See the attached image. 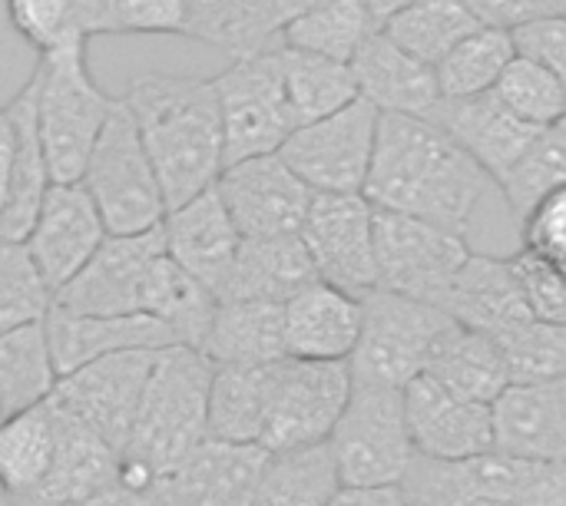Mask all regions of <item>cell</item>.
<instances>
[{"label": "cell", "instance_id": "cell-26", "mask_svg": "<svg viewBox=\"0 0 566 506\" xmlns=\"http://www.w3.org/2000/svg\"><path fill=\"white\" fill-rule=\"evenodd\" d=\"M444 312L458 325L481 331L488 338H497L507 328L534 318L527 308V298L521 292L514 262L497 259V255H478V252L461 268V275L444 302Z\"/></svg>", "mask_w": 566, "mask_h": 506}, {"label": "cell", "instance_id": "cell-22", "mask_svg": "<svg viewBox=\"0 0 566 506\" xmlns=\"http://www.w3.org/2000/svg\"><path fill=\"white\" fill-rule=\"evenodd\" d=\"M265 457L262 447L209 438L163 481L166 506H255Z\"/></svg>", "mask_w": 566, "mask_h": 506}, {"label": "cell", "instance_id": "cell-3", "mask_svg": "<svg viewBox=\"0 0 566 506\" xmlns=\"http://www.w3.org/2000/svg\"><path fill=\"white\" fill-rule=\"evenodd\" d=\"M216 365L186 345L156 355L136 424L119 454V481L129 487L163 484L209 441V394Z\"/></svg>", "mask_w": 566, "mask_h": 506}, {"label": "cell", "instance_id": "cell-10", "mask_svg": "<svg viewBox=\"0 0 566 506\" xmlns=\"http://www.w3.org/2000/svg\"><path fill=\"white\" fill-rule=\"evenodd\" d=\"M216 96L222 109V136H226V166L272 156L279 152L289 136L298 129L292 106L282 89V76L272 56V46L232 60L229 70H222L216 80Z\"/></svg>", "mask_w": 566, "mask_h": 506}, {"label": "cell", "instance_id": "cell-28", "mask_svg": "<svg viewBox=\"0 0 566 506\" xmlns=\"http://www.w3.org/2000/svg\"><path fill=\"white\" fill-rule=\"evenodd\" d=\"M318 282L302 235L242 239L235 265L219 292V302H272L285 305L292 295Z\"/></svg>", "mask_w": 566, "mask_h": 506}, {"label": "cell", "instance_id": "cell-58", "mask_svg": "<svg viewBox=\"0 0 566 506\" xmlns=\"http://www.w3.org/2000/svg\"><path fill=\"white\" fill-rule=\"evenodd\" d=\"M564 17H566V10H564Z\"/></svg>", "mask_w": 566, "mask_h": 506}, {"label": "cell", "instance_id": "cell-47", "mask_svg": "<svg viewBox=\"0 0 566 506\" xmlns=\"http://www.w3.org/2000/svg\"><path fill=\"white\" fill-rule=\"evenodd\" d=\"M524 252L566 275V186L547 196L524 222Z\"/></svg>", "mask_w": 566, "mask_h": 506}, {"label": "cell", "instance_id": "cell-27", "mask_svg": "<svg viewBox=\"0 0 566 506\" xmlns=\"http://www.w3.org/2000/svg\"><path fill=\"white\" fill-rule=\"evenodd\" d=\"M10 123H13V166H10V189H7V202L0 212V239L7 242H20L30 235L40 205L53 186L50 166H46V152L40 143V129H36V109H33V83L27 80L17 96L3 106Z\"/></svg>", "mask_w": 566, "mask_h": 506}, {"label": "cell", "instance_id": "cell-50", "mask_svg": "<svg viewBox=\"0 0 566 506\" xmlns=\"http://www.w3.org/2000/svg\"><path fill=\"white\" fill-rule=\"evenodd\" d=\"M73 506H166L163 497V484L156 487H129L123 481H116L109 491L96 494V497H86Z\"/></svg>", "mask_w": 566, "mask_h": 506}, {"label": "cell", "instance_id": "cell-33", "mask_svg": "<svg viewBox=\"0 0 566 506\" xmlns=\"http://www.w3.org/2000/svg\"><path fill=\"white\" fill-rule=\"evenodd\" d=\"M60 371L53 361L46 318L13 328L0 338V411L13 418L20 411L40 408L56 394Z\"/></svg>", "mask_w": 566, "mask_h": 506}, {"label": "cell", "instance_id": "cell-12", "mask_svg": "<svg viewBox=\"0 0 566 506\" xmlns=\"http://www.w3.org/2000/svg\"><path fill=\"white\" fill-rule=\"evenodd\" d=\"M305 252L318 282L365 298L378 288L375 259V205L365 192L355 196H315L302 225Z\"/></svg>", "mask_w": 566, "mask_h": 506}, {"label": "cell", "instance_id": "cell-8", "mask_svg": "<svg viewBox=\"0 0 566 506\" xmlns=\"http://www.w3.org/2000/svg\"><path fill=\"white\" fill-rule=\"evenodd\" d=\"M471 255L474 252L458 232L375 209V259L381 292L444 308Z\"/></svg>", "mask_w": 566, "mask_h": 506}, {"label": "cell", "instance_id": "cell-23", "mask_svg": "<svg viewBox=\"0 0 566 506\" xmlns=\"http://www.w3.org/2000/svg\"><path fill=\"white\" fill-rule=\"evenodd\" d=\"M50 404L56 418L53 461L46 481L23 506H73L109 491L119 481V451H113L93 428H86L53 398Z\"/></svg>", "mask_w": 566, "mask_h": 506}, {"label": "cell", "instance_id": "cell-16", "mask_svg": "<svg viewBox=\"0 0 566 506\" xmlns=\"http://www.w3.org/2000/svg\"><path fill=\"white\" fill-rule=\"evenodd\" d=\"M106 235V222L86 186L53 182L30 235L23 239V249L50 295H56L90 265Z\"/></svg>", "mask_w": 566, "mask_h": 506}, {"label": "cell", "instance_id": "cell-35", "mask_svg": "<svg viewBox=\"0 0 566 506\" xmlns=\"http://www.w3.org/2000/svg\"><path fill=\"white\" fill-rule=\"evenodd\" d=\"M428 375L441 381L448 391L478 404H494L511 388V371L497 341L464 325H458L444 338Z\"/></svg>", "mask_w": 566, "mask_h": 506}, {"label": "cell", "instance_id": "cell-39", "mask_svg": "<svg viewBox=\"0 0 566 506\" xmlns=\"http://www.w3.org/2000/svg\"><path fill=\"white\" fill-rule=\"evenodd\" d=\"M514 56H517V46H514L511 30L478 27L434 66L441 99L494 93V86L501 83L504 70L514 63Z\"/></svg>", "mask_w": 566, "mask_h": 506}, {"label": "cell", "instance_id": "cell-1", "mask_svg": "<svg viewBox=\"0 0 566 506\" xmlns=\"http://www.w3.org/2000/svg\"><path fill=\"white\" fill-rule=\"evenodd\" d=\"M494 179L428 116H381L365 199L381 212L468 232Z\"/></svg>", "mask_w": 566, "mask_h": 506}, {"label": "cell", "instance_id": "cell-24", "mask_svg": "<svg viewBox=\"0 0 566 506\" xmlns=\"http://www.w3.org/2000/svg\"><path fill=\"white\" fill-rule=\"evenodd\" d=\"M358 96L381 116H428L441 103L438 73L378 30L352 63Z\"/></svg>", "mask_w": 566, "mask_h": 506}, {"label": "cell", "instance_id": "cell-51", "mask_svg": "<svg viewBox=\"0 0 566 506\" xmlns=\"http://www.w3.org/2000/svg\"><path fill=\"white\" fill-rule=\"evenodd\" d=\"M328 506H408L401 487H342Z\"/></svg>", "mask_w": 566, "mask_h": 506}, {"label": "cell", "instance_id": "cell-15", "mask_svg": "<svg viewBox=\"0 0 566 506\" xmlns=\"http://www.w3.org/2000/svg\"><path fill=\"white\" fill-rule=\"evenodd\" d=\"M216 189L242 239L298 235L315 199L279 152L226 166Z\"/></svg>", "mask_w": 566, "mask_h": 506}, {"label": "cell", "instance_id": "cell-29", "mask_svg": "<svg viewBox=\"0 0 566 506\" xmlns=\"http://www.w3.org/2000/svg\"><path fill=\"white\" fill-rule=\"evenodd\" d=\"M199 351L216 368H252L285 355V305L219 302Z\"/></svg>", "mask_w": 566, "mask_h": 506}, {"label": "cell", "instance_id": "cell-4", "mask_svg": "<svg viewBox=\"0 0 566 506\" xmlns=\"http://www.w3.org/2000/svg\"><path fill=\"white\" fill-rule=\"evenodd\" d=\"M30 83L50 176L53 182H80L90 152L116 109V99L86 66V40L43 53L30 73Z\"/></svg>", "mask_w": 566, "mask_h": 506}, {"label": "cell", "instance_id": "cell-21", "mask_svg": "<svg viewBox=\"0 0 566 506\" xmlns=\"http://www.w3.org/2000/svg\"><path fill=\"white\" fill-rule=\"evenodd\" d=\"M46 335L60 378L96 358L123 351H166L179 345V338L153 315H70L63 308H50Z\"/></svg>", "mask_w": 566, "mask_h": 506}, {"label": "cell", "instance_id": "cell-54", "mask_svg": "<svg viewBox=\"0 0 566 506\" xmlns=\"http://www.w3.org/2000/svg\"><path fill=\"white\" fill-rule=\"evenodd\" d=\"M368 7H371V13L381 20V27L395 17V13H401L405 7H411V3H418V0H365Z\"/></svg>", "mask_w": 566, "mask_h": 506}, {"label": "cell", "instance_id": "cell-25", "mask_svg": "<svg viewBox=\"0 0 566 506\" xmlns=\"http://www.w3.org/2000/svg\"><path fill=\"white\" fill-rule=\"evenodd\" d=\"M361 338V298L312 282L285 302V355L302 361H352Z\"/></svg>", "mask_w": 566, "mask_h": 506}, {"label": "cell", "instance_id": "cell-38", "mask_svg": "<svg viewBox=\"0 0 566 506\" xmlns=\"http://www.w3.org/2000/svg\"><path fill=\"white\" fill-rule=\"evenodd\" d=\"M478 27L484 23L468 7V0H418L395 13L385 23V33L418 60L438 66Z\"/></svg>", "mask_w": 566, "mask_h": 506}, {"label": "cell", "instance_id": "cell-55", "mask_svg": "<svg viewBox=\"0 0 566 506\" xmlns=\"http://www.w3.org/2000/svg\"><path fill=\"white\" fill-rule=\"evenodd\" d=\"M468 506H511V504H501V500H474V504Z\"/></svg>", "mask_w": 566, "mask_h": 506}, {"label": "cell", "instance_id": "cell-49", "mask_svg": "<svg viewBox=\"0 0 566 506\" xmlns=\"http://www.w3.org/2000/svg\"><path fill=\"white\" fill-rule=\"evenodd\" d=\"M468 7L478 13L484 27H501L514 33L527 23L560 17L566 10V0H468Z\"/></svg>", "mask_w": 566, "mask_h": 506}, {"label": "cell", "instance_id": "cell-40", "mask_svg": "<svg viewBox=\"0 0 566 506\" xmlns=\"http://www.w3.org/2000/svg\"><path fill=\"white\" fill-rule=\"evenodd\" d=\"M566 186V126L544 129L534 146L517 159V166L497 182L507 209L524 222L547 196Z\"/></svg>", "mask_w": 566, "mask_h": 506}, {"label": "cell", "instance_id": "cell-5", "mask_svg": "<svg viewBox=\"0 0 566 506\" xmlns=\"http://www.w3.org/2000/svg\"><path fill=\"white\" fill-rule=\"evenodd\" d=\"M458 321L438 308L395 292H368L361 298V338L352 355V378L358 384H381L405 391L428 375L438 348Z\"/></svg>", "mask_w": 566, "mask_h": 506}, {"label": "cell", "instance_id": "cell-52", "mask_svg": "<svg viewBox=\"0 0 566 506\" xmlns=\"http://www.w3.org/2000/svg\"><path fill=\"white\" fill-rule=\"evenodd\" d=\"M10 166H13V123L7 109H0V212L7 202V189H10Z\"/></svg>", "mask_w": 566, "mask_h": 506}, {"label": "cell", "instance_id": "cell-45", "mask_svg": "<svg viewBox=\"0 0 566 506\" xmlns=\"http://www.w3.org/2000/svg\"><path fill=\"white\" fill-rule=\"evenodd\" d=\"M10 27L43 53H53L73 40H86L76 27L80 0H3Z\"/></svg>", "mask_w": 566, "mask_h": 506}, {"label": "cell", "instance_id": "cell-46", "mask_svg": "<svg viewBox=\"0 0 566 506\" xmlns=\"http://www.w3.org/2000/svg\"><path fill=\"white\" fill-rule=\"evenodd\" d=\"M521 292L527 298V308L537 321L547 325H564L566 328V275H560L557 268H551L547 262H541L531 252H517L511 255Z\"/></svg>", "mask_w": 566, "mask_h": 506}, {"label": "cell", "instance_id": "cell-7", "mask_svg": "<svg viewBox=\"0 0 566 506\" xmlns=\"http://www.w3.org/2000/svg\"><path fill=\"white\" fill-rule=\"evenodd\" d=\"M328 447L342 487H401L418 457L408 431L405 391L355 381Z\"/></svg>", "mask_w": 566, "mask_h": 506}, {"label": "cell", "instance_id": "cell-53", "mask_svg": "<svg viewBox=\"0 0 566 506\" xmlns=\"http://www.w3.org/2000/svg\"><path fill=\"white\" fill-rule=\"evenodd\" d=\"M322 3H328V0H275V7H279V23L285 27V23H292L295 17H302V13H308V10H315V7H322Z\"/></svg>", "mask_w": 566, "mask_h": 506}, {"label": "cell", "instance_id": "cell-13", "mask_svg": "<svg viewBox=\"0 0 566 506\" xmlns=\"http://www.w3.org/2000/svg\"><path fill=\"white\" fill-rule=\"evenodd\" d=\"M163 259V225L139 235H106L90 265L53 295V308L70 315H146L149 285Z\"/></svg>", "mask_w": 566, "mask_h": 506}, {"label": "cell", "instance_id": "cell-30", "mask_svg": "<svg viewBox=\"0 0 566 506\" xmlns=\"http://www.w3.org/2000/svg\"><path fill=\"white\" fill-rule=\"evenodd\" d=\"M275 365H252V368H216L212 394H209V438L226 444L262 447L269 408H272V384Z\"/></svg>", "mask_w": 566, "mask_h": 506}, {"label": "cell", "instance_id": "cell-17", "mask_svg": "<svg viewBox=\"0 0 566 506\" xmlns=\"http://www.w3.org/2000/svg\"><path fill=\"white\" fill-rule=\"evenodd\" d=\"M405 414L418 457L458 464L494 451L491 404L468 401L431 375H421L405 388Z\"/></svg>", "mask_w": 566, "mask_h": 506}, {"label": "cell", "instance_id": "cell-56", "mask_svg": "<svg viewBox=\"0 0 566 506\" xmlns=\"http://www.w3.org/2000/svg\"><path fill=\"white\" fill-rule=\"evenodd\" d=\"M0 421H3V411H0Z\"/></svg>", "mask_w": 566, "mask_h": 506}, {"label": "cell", "instance_id": "cell-11", "mask_svg": "<svg viewBox=\"0 0 566 506\" xmlns=\"http://www.w3.org/2000/svg\"><path fill=\"white\" fill-rule=\"evenodd\" d=\"M355 378L348 361L282 358L275 365L272 408L262 438L265 454L325 444L348 408Z\"/></svg>", "mask_w": 566, "mask_h": 506}, {"label": "cell", "instance_id": "cell-32", "mask_svg": "<svg viewBox=\"0 0 566 506\" xmlns=\"http://www.w3.org/2000/svg\"><path fill=\"white\" fill-rule=\"evenodd\" d=\"M285 99L292 106V116L298 126H308L315 119H325L348 103L358 99V83L348 63H335L305 50L292 46H275L272 50Z\"/></svg>", "mask_w": 566, "mask_h": 506}, {"label": "cell", "instance_id": "cell-43", "mask_svg": "<svg viewBox=\"0 0 566 506\" xmlns=\"http://www.w3.org/2000/svg\"><path fill=\"white\" fill-rule=\"evenodd\" d=\"M494 93L514 116H521L524 123H531L537 129L560 126L566 119L564 83L551 70L534 63L531 56L517 53L514 63L504 70L501 83L494 86Z\"/></svg>", "mask_w": 566, "mask_h": 506}, {"label": "cell", "instance_id": "cell-34", "mask_svg": "<svg viewBox=\"0 0 566 506\" xmlns=\"http://www.w3.org/2000/svg\"><path fill=\"white\" fill-rule=\"evenodd\" d=\"M189 36L226 50L232 60L269 50V40L282 33L275 0H186Z\"/></svg>", "mask_w": 566, "mask_h": 506}, {"label": "cell", "instance_id": "cell-2", "mask_svg": "<svg viewBox=\"0 0 566 506\" xmlns=\"http://www.w3.org/2000/svg\"><path fill=\"white\" fill-rule=\"evenodd\" d=\"M123 103L153 159L166 209H179L219 182L226 169V136L212 80L143 73L126 86Z\"/></svg>", "mask_w": 566, "mask_h": 506}, {"label": "cell", "instance_id": "cell-42", "mask_svg": "<svg viewBox=\"0 0 566 506\" xmlns=\"http://www.w3.org/2000/svg\"><path fill=\"white\" fill-rule=\"evenodd\" d=\"M507 371L511 384H541L566 378V328L547 321H521L494 338Z\"/></svg>", "mask_w": 566, "mask_h": 506}, {"label": "cell", "instance_id": "cell-48", "mask_svg": "<svg viewBox=\"0 0 566 506\" xmlns=\"http://www.w3.org/2000/svg\"><path fill=\"white\" fill-rule=\"evenodd\" d=\"M514 46L521 56H531L544 70H551L566 89V17H547L514 30Z\"/></svg>", "mask_w": 566, "mask_h": 506}, {"label": "cell", "instance_id": "cell-57", "mask_svg": "<svg viewBox=\"0 0 566 506\" xmlns=\"http://www.w3.org/2000/svg\"><path fill=\"white\" fill-rule=\"evenodd\" d=\"M564 126H566V119H564Z\"/></svg>", "mask_w": 566, "mask_h": 506}, {"label": "cell", "instance_id": "cell-31", "mask_svg": "<svg viewBox=\"0 0 566 506\" xmlns=\"http://www.w3.org/2000/svg\"><path fill=\"white\" fill-rule=\"evenodd\" d=\"M56 447L53 404H40L0 421V494L10 506H23L46 481Z\"/></svg>", "mask_w": 566, "mask_h": 506}, {"label": "cell", "instance_id": "cell-19", "mask_svg": "<svg viewBox=\"0 0 566 506\" xmlns=\"http://www.w3.org/2000/svg\"><path fill=\"white\" fill-rule=\"evenodd\" d=\"M431 123H438L491 179L494 186L517 166V159L534 146V139L544 133L521 116H514L497 93L464 96V99H441L431 113Z\"/></svg>", "mask_w": 566, "mask_h": 506}, {"label": "cell", "instance_id": "cell-9", "mask_svg": "<svg viewBox=\"0 0 566 506\" xmlns=\"http://www.w3.org/2000/svg\"><path fill=\"white\" fill-rule=\"evenodd\" d=\"M381 113L368 99H355L345 109L298 126L279 156L315 196H355L365 192Z\"/></svg>", "mask_w": 566, "mask_h": 506}, {"label": "cell", "instance_id": "cell-36", "mask_svg": "<svg viewBox=\"0 0 566 506\" xmlns=\"http://www.w3.org/2000/svg\"><path fill=\"white\" fill-rule=\"evenodd\" d=\"M385 30L365 0H328L282 27V40L292 50H305L335 63H355L368 40Z\"/></svg>", "mask_w": 566, "mask_h": 506}, {"label": "cell", "instance_id": "cell-41", "mask_svg": "<svg viewBox=\"0 0 566 506\" xmlns=\"http://www.w3.org/2000/svg\"><path fill=\"white\" fill-rule=\"evenodd\" d=\"M80 33L119 36V33H176L189 36L186 0H80Z\"/></svg>", "mask_w": 566, "mask_h": 506}, {"label": "cell", "instance_id": "cell-18", "mask_svg": "<svg viewBox=\"0 0 566 506\" xmlns=\"http://www.w3.org/2000/svg\"><path fill=\"white\" fill-rule=\"evenodd\" d=\"M163 239L169 259L219 298L242 249V235L219 189L212 186L179 209H169L163 219Z\"/></svg>", "mask_w": 566, "mask_h": 506}, {"label": "cell", "instance_id": "cell-6", "mask_svg": "<svg viewBox=\"0 0 566 506\" xmlns=\"http://www.w3.org/2000/svg\"><path fill=\"white\" fill-rule=\"evenodd\" d=\"M80 182L96 202L109 235L153 232L169 212L153 159L123 99H116V109L93 146Z\"/></svg>", "mask_w": 566, "mask_h": 506}, {"label": "cell", "instance_id": "cell-44", "mask_svg": "<svg viewBox=\"0 0 566 506\" xmlns=\"http://www.w3.org/2000/svg\"><path fill=\"white\" fill-rule=\"evenodd\" d=\"M53 308V295L36 275L20 242L0 239V338L30 321H43Z\"/></svg>", "mask_w": 566, "mask_h": 506}, {"label": "cell", "instance_id": "cell-14", "mask_svg": "<svg viewBox=\"0 0 566 506\" xmlns=\"http://www.w3.org/2000/svg\"><path fill=\"white\" fill-rule=\"evenodd\" d=\"M159 351H123L96 358L60 378L53 401L93 428L113 451L123 454L136 424L153 365Z\"/></svg>", "mask_w": 566, "mask_h": 506}, {"label": "cell", "instance_id": "cell-20", "mask_svg": "<svg viewBox=\"0 0 566 506\" xmlns=\"http://www.w3.org/2000/svg\"><path fill=\"white\" fill-rule=\"evenodd\" d=\"M491 414L494 451L534 464H566V378L511 384Z\"/></svg>", "mask_w": 566, "mask_h": 506}, {"label": "cell", "instance_id": "cell-37", "mask_svg": "<svg viewBox=\"0 0 566 506\" xmlns=\"http://www.w3.org/2000/svg\"><path fill=\"white\" fill-rule=\"evenodd\" d=\"M338 491L342 477L325 441L315 447L269 454L255 487V506H328Z\"/></svg>", "mask_w": 566, "mask_h": 506}]
</instances>
